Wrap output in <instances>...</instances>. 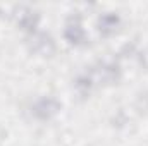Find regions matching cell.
I'll use <instances>...</instances> for the list:
<instances>
[{"mask_svg":"<svg viewBox=\"0 0 148 146\" xmlns=\"http://www.w3.org/2000/svg\"><path fill=\"white\" fill-rule=\"evenodd\" d=\"M66 36H67V40H69L71 43H79V41L83 40V31L79 29V26H74V28H69V29H67Z\"/></svg>","mask_w":148,"mask_h":146,"instance_id":"2","label":"cell"},{"mask_svg":"<svg viewBox=\"0 0 148 146\" xmlns=\"http://www.w3.org/2000/svg\"><path fill=\"white\" fill-rule=\"evenodd\" d=\"M59 110V103L52 98H45L41 102H38V105L35 107V113H36L40 119H48L52 117L53 113H57Z\"/></svg>","mask_w":148,"mask_h":146,"instance_id":"1","label":"cell"}]
</instances>
